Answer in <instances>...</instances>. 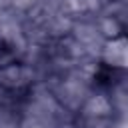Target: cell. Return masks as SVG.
Segmentation results:
<instances>
[{
  "label": "cell",
  "instance_id": "1",
  "mask_svg": "<svg viewBox=\"0 0 128 128\" xmlns=\"http://www.w3.org/2000/svg\"><path fill=\"white\" fill-rule=\"evenodd\" d=\"M100 60L112 70H128V36L112 34L100 48Z\"/></svg>",
  "mask_w": 128,
  "mask_h": 128
}]
</instances>
